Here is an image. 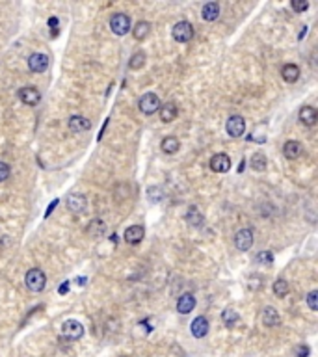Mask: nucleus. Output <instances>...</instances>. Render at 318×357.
Returning <instances> with one entry per match:
<instances>
[{
    "instance_id": "a878e982",
    "label": "nucleus",
    "mask_w": 318,
    "mask_h": 357,
    "mask_svg": "<svg viewBox=\"0 0 318 357\" xmlns=\"http://www.w3.org/2000/svg\"><path fill=\"white\" fill-rule=\"evenodd\" d=\"M266 164H268V160H266V156H264L262 153H255L251 156V168L255 169V171H264V169H266Z\"/></svg>"
},
{
    "instance_id": "f8f14e48",
    "label": "nucleus",
    "mask_w": 318,
    "mask_h": 357,
    "mask_svg": "<svg viewBox=\"0 0 318 357\" xmlns=\"http://www.w3.org/2000/svg\"><path fill=\"white\" fill-rule=\"evenodd\" d=\"M143 236H145V231H143V227L141 225H131L129 229H125V235H123V238H125V242L127 244H140L141 240H143Z\"/></svg>"
},
{
    "instance_id": "6ab92c4d",
    "label": "nucleus",
    "mask_w": 318,
    "mask_h": 357,
    "mask_svg": "<svg viewBox=\"0 0 318 357\" xmlns=\"http://www.w3.org/2000/svg\"><path fill=\"white\" fill-rule=\"evenodd\" d=\"M159 113H160V119H162V123H171L173 119H175V117H177V106H175L173 103L160 104Z\"/></svg>"
},
{
    "instance_id": "4c0bfd02",
    "label": "nucleus",
    "mask_w": 318,
    "mask_h": 357,
    "mask_svg": "<svg viewBox=\"0 0 318 357\" xmlns=\"http://www.w3.org/2000/svg\"><path fill=\"white\" fill-rule=\"evenodd\" d=\"M305 34H307V28L303 26V28H301V32H299V38L298 39H303V38H305Z\"/></svg>"
},
{
    "instance_id": "e433bc0d",
    "label": "nucleus",
    "mask_w": 318,
    "mask_h": 357,
    "mask_svg": "<svg viewBox=\"0 0 318 357\" xmlns=\"http://www.w3.org/2000/svg\"><path fill=\"white\" fill-rule=\"evenodd\" d=\"M58 203H60V199H54V201H52V203H50V205H48V208H47V214H45V218H47L48 214H50V212H52V210H54V207H56Z\"/></svg>"
},
{
    "instance_id": "9b49d317",
    "label": "nucleus",
    "mask_w": 318,
    "mask_h": 357,
    "mask_svg": "<svg viewBox=\"0 0 318 357\" xmlns=\"http://www.w3.org/2000/svg\"><path fill=\"white\" fill-rule=\"evenodd\" d=\"M231 168V158L225 155V153H218L210 158V169L214 173H225Z\"/></svg>"
},
{
    "instance_id": "aec40b11",
    "label": "nucleus",
    "mask_w": 318,
    "mask_h": 357,
    "mask_svg": "<svg viewBox=\"0 0 318 357\" xmlns=\"http://www.w3.org/2000/svg\"><path fill=\"white\" fill-rule=\"evenodd\" d=\"M201 17L206 21V22H212L220 17V4L218 2H208L203 6V10H201Z\"/></svg>"
},
{
    "instance_id": "2f4dec72",
    "label": "nucleus",
    "mask_w": 318,
    "mask_h": 357,
    "mask_svg": "<svg viewBox=\"0 0 318 357\" xmlns=\"http://www.w3.org/2000/svg\"><path fill=\"white\" fill-rule=\"evenodd\" d=\"M307 305L311 311H318V290H311L307 294Z\"/></svg>"
},
{
    "instance_id": "9d476101",
    "label": "nucleus",
    "mask_w": 318,
    "mask_h": 357,
    "mask_svg": "<svg viewBox=\"0 0 318 357\" xmlns=\"http://www.w3.org/2000/svg\"><path fill=\"white\" fill-rule=\"evenodd\" d=\"M67 203V208L71 210V212H75V214H80V212H84L86 207H88V201L82 194H69L66 199Z\"/></svg>"
},
{
    "instance_id": "a211bd4d",
    "label": "nucleus",
    "mask_w": 318,
    "mask_h": 357,
    "mask_svg": "<svg viewBox=\"0 0 318 357\" xmlns=\"http://www.w3.org/2000/svg\"><path fill=\"white\" fill-rule=\"evenodd\" d=\"M318 119V112L317 108H313V106H303L301 110H299V121L303 123L305 127H313Z\"/></svg>"
},
{
    "instance_id": "7c9ffc66",
    "label": "nucleus",
    "mask_w": 318,
    "mask_h": 357,
    "mask_svg": "<svg viewBox=\"0 0 318 357\" xmlns=\"http://www.w3.org/2000/svg\"><path fill=\"white\" fill-rule=\"evenodd\" d=\"M290 6H292V10L296 11V13H303V11L309 10L307 0H292V2H290Z\"/></svg>"
},
{
    "instance_id": "423d86ee",
    "label": "nucleus",
    "mask_w": 318,
    "mask_h": 357,
    "mask_svg": "<svg viewBox=\"0 0 318 357\" xmlns=\"http://www.w3.org/2000/svg\"><path fill=\"white\" fill-rule=\"evenodd\" d=\"M225 131L231 138H240L246 132V121L242 115H231L225 123Z\"/></svg>"
},
{
    "instance_id": "39448f33",
    "label": "nucleus",
    "mask_w": 318,
    "mask_h": 357,
    "mask_svg": "<svg viewBox=\"0 0 318 357\" xmlns=\"http://www.w3.org/2000/svg\"><path fill=\"white\" fill-rule=\"evenodd\" d=\"M62 335L69 340H78L84 335V326L78 320H66L62 324Z\"/></svg>"
},
{
    "instance_id": "7ed1b4c3",
    "label": "nucleus",
    "mask_w": 318,
    "mask_h": 357,
    "mask_svg": "<svg viewBox=\"0 0 318 357\" xmlns=\"http://www.w3.org/2000/svg\"><path fill=\"white\" fill-rule=\"evenodd\" d=\"M171 36L179 43H188V41H192V38H194V26L188 21H181V22H177L173 26Z\"/></svg>"
},
{
    "instance_id": "f03ea898",
    "label": "nucleus",
    "mask_w": 318,
    "mask_h": 357,
    "mask_svg": "<svg viewBox=\"0 0 318 357\" xmlns=\"http://www.w3.org/2000/svg\"><path fill=\"white\" fill-rule=\"evenodd\" d=\"M110 28L115 36H125L131 30V17L125 13H114L110 17Z\"/></svg>"
},
{
    "instance_id": "dca6fc26",
    "label": "nucleus",
    "mask_w": 318,
    "mask_h": 357,
    "mask_svg": "<svg viewBox=\"0 0 318 357\" xmlns=\"http://www.w3.org/2000/svg\"><path fill=\"white\" fill-rule=\"evenodd\" d=\"M196 307V298H194V294H182L177 301V311L181 314H188V312H192Z\"/></svg>"
},
{
    "instance_id": "0eeeda50",
    "label": "nucleus",
    "mask_w": 318,
    "mask_h": 357,
    "mask_svg": "<svg viewBox=\"0 0 318 357\" xmlns=\"http://www.w3.org/2000/svg\"><path fill=\"white\" fill-rule=\"evenodd\" d=\"M234 245L238 251H248L253 245V231L251 229H240L234 235Z\"/></svg>"
},
{
    "instance_id": "393cba45",
    "label": "nucleus",
    "mask_w": 318,
    "mask_h": 357,
    "mask_svg": "<svg viewBox=\"0 0 318 357\" xmlns=\"http://www.w3.org/2000/svg\"><path fill=\"white\" fill-rule=\"evenodd\" d=\"M238 318H240V316H238V312L234 309H225L224 312H222V322H224L227 328H233L234 324L238 322Z\"/></svg>"
},
{
    "instance_id": "20e7f679",
    "label": "nucleus",
    "mask_w": 318,
    "mask_h": 357,
    "mask_svg": "<svg viewBox=\"0 0 318 357\" xmlns=\"http://www.w3.org/2000/svg\"><path fill=\"white\" fill-rule=\"evenodd\" d=\"M160 99L159 95L155 93H145L140 97V101H138V106H140V112L145 113V115H151V113L159 112L160 108Z\"/></svg>"
},
{
    "instance_id": "cd10ccee",
    "label": "nucleus",
    "mask_w": 318,
    "mask_h": 357,
    "mask_svg": "<svg viewBox=\"0 0 318 357\" xmlns=\"http://www.w3.org/2000/svg\"><path fill=\"white\" fill-rule=\"evenodd\" d=\"M88 233L91 236H101L104 233V223H103V220H93L91 223H90V227H88Z\"/></svg>"
},
{
    "instance_id": "f704fd0d",
    "label": "nucleus",
    "mask_w": 318,
    "mask_h": 357,
    "mask_svg": "<svg viewBox=\"0 0 318 357\" xmlns=\"http://www.w3.org/2000/svg\"><path fill=\"white\" fill-rule=\"evenodd\" d=\"M48 26L54 30V34H58V19L56 17H50V19H48Z\"/></svg>"
},
{
    "instance_id": "1a4fd4ad",
    "label": "nucleus",
    "mask_w": 318,
    "mask_h": 357,
    "mask_svg": "<svg viewBox=\"0 0 318 357\" xmlns=\"http://www.w3.org/2000/svg\"><path fill=\"white\" fill-rule=\"evenodd\" d=\"M28 67L32 73H45L48 69V56L43 52H36L28 58Z\"/></svg>"
},
{
    "instance_id": "c9c22d12",
    "label": "nucleus",
    "mask_w": 318,
    "mask_h": 357,
    "mask_svg": "<svg viewBox=\"0 0 318 357\" xmlns=\"http://www.w3.org/2000/svg\"><path fill=\"white\" fill-rule=\"evenodd\" d=\"M58 292H60V294H67V292H69V281L62 283L60 289H58Z\"/></svg>"
},
{
    "instance_id": "72a5a7b5",
    "label": "nucleus",
    "mask_w": 318,
    "mask_h": 357,
    "mask_svg": "<svg viewBox=\"0 0 318 357\" xmlns=\"http://www.w3.org/2000/svg\"><path fill=\"white\" fill-rule=\"evenodd\" d=\"M309 352H311V350H309V346H303V344H301V346L296 348V357H307Z\"/></svg>"
},
{
    "instance_id": "412c9836",
    "label": "nucleus",
    "mask_w": 318,
    "mask_h": 357,
    "mask_svg": "<svg viewBox=\"0 0 318 357\" xmlns=\"http://www.w3.org/2000/svg\"><path fill=\"white\" fill-rule=\"evenodd\" d=\"M299 67L294 66V64H287V66H283L281 69V76H283V80L285 82H289V84H294L296 80L299 78Z\"/></svg>"
},
{
    "instance_id": "c756f323",
    "label": "nucleus",
    "mask_w": 318,
    "mask_h": 357,
    "mask_svg": "<svg viewBox=\"0 0 318 357\" xmlns=\"http://www.w3.org/2000/svg\"><path fill=\"white\" fill-rule=\"evenodd\" d=\"M255 263L262 264V266H272L273 264V255L270 251H261V253L255 257Z\"/></svg>"
},
{
    "instance_id": "5701e85b",
    "label": "nucleus",
    "mask_w": 318,
    "mask_h": 357,
    "mask_svg": "<svg viewBox=\"0 0 318 357\" xmlns=\"http://www.w3.org/2000/svg\"><path fill=\"white\" fill-rule=\"evenodd\" d=\"M151 22H147V21H140L136 26H134V30H132V34H134V38L138 39V41H143V39L147 38L151 34Z\"/></svg>"
},
{
    "instance_id": "bb28decb",
    "label": "nucleus",
    "mask_w": 318,
    "mask_h": 357,
    "mask_svg": "<svg viewBox=\"0 0 318 357\" xmlns=\"http://www.w3.org/2000/svg\"><path fill=\"white\" fill-rule=\"evenodd\" d=\"M273 294L277 298H285L289 294V283L285 281V279H277V281L273 283Z\"/></svg>"
},
{
    "instance_id": "4468645a",
    "label": "nucleus",
    "mask_w": 318,
    "mask_h": 357,
    "mask_svg": "<svg viewBox=\"0 0 318 357\" xmlns=\"http://www.w3.org/2000/svg\"><path fill=\"white\" fill-rule=\"evenodd\" d=\"M301 153H303V145L296 140H289L285 145H283V155H285V158L287 160H296L301 156Z\"/></svg>"
},
{
    "instance_id": "2eb2a0df",
    "label": "nucleus",
    "mask_w": 318,
    "mask_h": 357,
    "mask_svg": "<svg viewBox=\"0 0 318 357\" xmlns=\"http://www.w3.org/2000/svg\"><path fill=\"white\" fill-rule=\"evenodd\" d=\"M192 335L196 338H203L208 333V320L205 318V316H197V318H194V322H192Z\"/></svg>"
},
{
    "instance_id": "f3484780",
    "label": "nucleus",
    "mask_w": 318,
    "mask_h": 357,
    "mask_svg": "<svg viewBox=\"0 0 318 357\" xmlns=\"http://www.w3.org/2000/svg\"><path fill=\"white\" fill-rule=\"evenodd\" d=\"M262 324H264L266 328H277L281 324L279 312L273 309V307H266L264 312H262Z\"/></svg>"
},
{
    "instance_id": "473e14b6",
    "label": "nucleus",
    "mask_w": 318,
    "mask_h": 357,
    "mask_svg": "<svg viewBox=\"0 0 318 357\" xmlns=\"http://www.w3.org/2000/svg\"><path fill=\"white\" fill-rule=\"evenodd\" d=\"M8 177H10V164L0 162V182H4Z\"/></svg>"
},
{
    "instance_id": "ddd939ff",
    "label": "nucleus",
    "mask_w": 318,
    "mask_h": 357,
    "mask_svg": "<svg viewBox=\"0 0 318 357\" xmlns=\"http://www.w3.org/2000/svg\"><path fill=\"white\" fill-rule=\"evenodd\" d=\"M91 129V121L86 119L84 115H73L69 117V131L75 132V134H80V132H86Z\"/></svg>"
},
{
    "instance_id": "f257e3e1",
    "label": "nucleus",
    "mask_w": 318,
    "mask_h": 357,
    "mask_svg": "<svg viewBox=\"0 0 318 357\" xmlns=\"http://www.w3.org/2000/svg\"><path fill=\"white\" fill-rule=\"evenodd\" d=\"M24 285L30 292H41L47 285V277L45 273L41 272L39 268H32L26 272V277H24Z\"/></svg>"
},
{
    "instance_id": "6e6552de",
    "label": "nucleus",
    "mask_w": 318,
    "mask_h": 357,
    "mask_svg": "<svg viewBox=\"0 0 318 357\" xmlns=\"http://www.w3.org/2000/svg\"><path fill=\"white\" fill-rule=\"evenodd\" d=\"M19 99L26 106H36L41 101V93H39L38 88L34 86H26V88H21L19 89Z\"/></svg>"
},
{
    "instance_id": "c85d7f7f",
    "label": "nucleus",
    "mask_w": 318,
    "mask_h": 357,
    "mask_svg": "<svg viewBox=\"0 0 318 357\" xmlns=\"http://www.w3.org/2000/svg\"><path fill=\"white\" fill-rule=\"evenodd\" d=\"M143 64H145V54L143 52H136V54H132L131 62H129V67L134 69V71H138V69L143 67Z\"/></svg>"
},
{
    "instance_id": "4be33fe9",
    "label": "nucleus",
    "mask_w": 318,
    "mask_h": 357,
    "mask_svg": "<svg viewBox=\"0 0 318 357\" xmlns=\"http://www.w3.org/2000/svg\"><path fill=\"white\" fill-rule=\"evenodd\" d=\"M160 149L164 151L166 155H173V153H177L181 149V141L175 138V136H166L162 143H160Z\"/></svg>"
},
{
    "instance_id": "b1692460",
    "label": "nucleus",
    "mask_w": 318,
    "mask_h": 357,
    "mask_svg": "<svg viewBox=\"0 0 318 357\" xmlns=\"http://www.w3.org/2000/svg\"><path fill=\"white\" fill-rule=\"evenodd\" d=\"M184 220H186V222L192 227H201V225H203V216H201V212H199L196 207L188 208V212L184 214Z\"/></svg>"
}]
</instances>
